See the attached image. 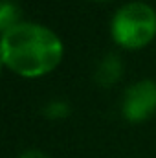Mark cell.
Listing matches in <instances>:
<instances>
[{"label": "cell", "instance_id": "obj_1", "mask_svg": "<svg viewBox=\"0 0 156 158\" xmlns=\"http://www.w3.org/2000/svg\"><path fill=\"white\" fill-rule=\"evenodd\" d=\"M2 63L22 77H40L55 70L64 53L63 40L37 22H18L2 31Z\"/></svg>", "mask_w": 156, "mask_h": 158}, {"label": "cell", "instance_id": "obj_2", "mask_svg": "<svg viewBox=\"0 0 156 158\" xmlns=\"http://www.w3.org/2000/svg\"><path fill=\"white\" fill-rule=\"evenodd\" d=\"M110 35L127 50H140L156 37V11L147 2H129L114 13Z\"/></svg>", "mask_w": 156, "mask_h": 158}, {"label": "cell", "instance_id": "obj_3", "mask_svg": "<svg viewBox=\"0 0 156 158\" xmlns=\"http://www.w3.org/2000/svg\"><path fill=\"white\" fill-rule=\"evenodd\" d=\"M121 112L130 123L149 119L156 112V81L142 79L130 85L121 101Z\"/></svg>", "mask_w": 156, "mask_h": 158}, {"label": "cell", "instance_id": "obj_4", "mask_svg": "<svg viewBox=\"0 0 156 158\" xmlns=\"http://www.w3.org/2000/svg\"><path fill=\"white\" fill-rule=\"evenodd\" d=\"M119 77H121V59L112 53L103 57V61L97 64L96 70V81L103 86H110Z\"/></svg>", "mask_w": 156, "mask_h": 158}, {"label": "cell", "instance_id": "obj_5", "mask_svg": "<svg viewBox=\"0 0 156 158\" xmlns=\"http://www.w3.org/2000/svg\"><path fill=\"white\" fill-rule=\"evenodd\" d=\"M18 19H20V11H18L17 4H13L11 0H4L0 6V28H2V31L17 26Z\"/></svg>", "mask_w": 156, "mask_h": 158}, {"label": "cell", "instance_id": "obj_6", "mask_svg": "<svg viewBox=\"0 0 156 158\" xmlns=\"http://www.w3.org/2000/svg\"><path fill=\"white\" fill-rule=\"evenodd\" d=\"M44 114H46L48 118H53V119L64 118V116L70 114V107H68L64 101H51L50 105H46Z\"/></svg>", "mask_w": 156, "mask_h": 158}, {"label": "cell", "instance_id": "obj_7", "mask_svg": "<svg viewBox=\"0 0 156 158\" xmlns=\"http://www.w3.org/2000/svg\"><path fill=\"white\" fill-rule=\"evenodd\" d=\"M18 158H50L44 151H39V149H30V151H24Z\"/></svg>", "mask_w": 156, "mask_h": 158}, {"label": "cell", "instance_id": "obj_8", "mask_svg": "<svg viewBox=\"0 0 156 158\" xmlns=\"http://www.w3.org/2000/svg\"><path fill=\"white\" fill-rule=\"evenodd\" d=\"M96 2H107V0H96Z\"/></svg>", "mask_w": 156, "mask_h": 158}]
</instances>
